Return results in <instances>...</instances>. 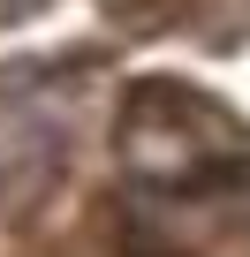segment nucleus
<instances>
[{
	"mask_svg": "<svg viewBox=\"0 0 250 257\" xmlns=\"http://www.w3.org/2000/svg\"><path fill=\"white\" fill-rule=\"evenodd\" d=\"M114 152L129 167V182H144L152 197H220V189L250 182V128L220 98H205L175 76H152L121 98Z\"/></svg>",
	"mask_w": 250,
	"mask_h": 257,
	"instance_id": "f257e3e1",
	"label": "nucleus"
}]
</instances>
